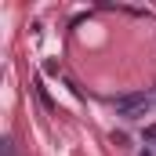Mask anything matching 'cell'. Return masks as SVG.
<instances>
[{"label": "cell", "mask_w": 156, "mask_h": 156, "mask_svg": "<svg viewBox=\"0 0 156 156\" xmlns=\"http://www.w3.org/2000/svg\"><path fill=\"white\" fill-rule=\"evenodd\" d=\"M149 94L145 91H134V94H120L116 98V113L120 116H127V120H142L145 113H149Z\"/></svg>", "instance_id": "cell-1"}, {"label": "cell", "mask_w": 156, "mask_h": 156, "mask_svg": "<svg viewBox=\"0 0 156 156\" xmlns=\"http://www.w3.org/2000/svg\"><path fill=\"white\" fill-rule=\"evenodd\" d=\"M145 142H149V145H156V123L149 127V131H145Z\"/></svg>", "instance_id": "cell-2"}, {"label": "cell", "mask_w": 156, "mask_h": 156, "mask_svg": "<svg viewBox=\"0 0 156 156\" xmlns=\"http://www.w3.org/2000/svg\"><path fill=\"white\" fill-rule=\"evenodd\" d=\"M4 156H15V149H11V142H4Z\"/></svg>", "instance_id": "cell-3"}]
</instances>
